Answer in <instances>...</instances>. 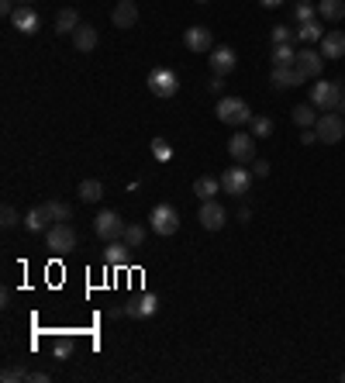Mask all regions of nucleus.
Wrapping results in <instances>:
<instances>
[{
  "instance_id": "1",
  "label": "nucleus",
  "mask_w": 345,
  "mask_h": 383,
  "mask_svg": "<svg viewBox=\"0 0 345 383\" xmlns=\"http://www.w3.org/2000/svg\"><path fill=\"white\" fill-rule=\"evenodd\" d=\"M145 83H149V90H152V97L170 100V97H176V90H180V76L172 73L170 66H156V69L145 76Z\"/></svg>"
},
{
  "instance_id": "2",
  "label": "nucleus",
  "mask_w": 345,
  "mask_h": 383,
  "mask_svg": "<svg viewBox=\"0 0 345 383\" xmlns=\"http://www.w3.org/2000/svg\"><path fill=\"white\" fill-rule=\"evenodd\" d=\"M217 121L224 125H249L252 121V111L242 97H221L217 100Z\"/></svg>"
},
{
  "instance_id": "3",
  "label": "nucleus",
  "mask_w": 345,
  "mask_h": 383,
  "mask_svg": "<svg viewBox=\"0 0 345 383\" xmlns=\"http://www.w3.org/2000/svg\"><path fill=\"white\" fill-rule=\"evenodd\" d=\"M125 217L118 211H100L93 217V231H97V238H104V242H118V238H125Z\"/></svg>"
},
{
  "instance_id": "4",
  "label": "nucleus",
  "mask_w": 345,
  "mask_h": 383,
  "mask_svg": "<svg viewBox=\"0 0 345 383\" xmlns=\"http://www.w3.org/2000/svg\"><path fill=\"white\" fill-rule=\"evenodd\" d=\"M149 228L156 231V235H176L180 231V211L172 208V204H156L152 214H149Z\"/></svg>"
},
{
  "instance_id": "5",
  "label": "nucleus",
  "mask_w": 345,
  "mask_h": 383,
  "mask_svg": "<svg viewBox=\"0 0 345 383\" xmlns=\"http://www.w3.org/2000/svg\"><path fill=\"white\" fill-rule=\"evenodd\" d=\"M314 131H318V138H321L325 145H335V142H342V138H345V118H342V111H328V114H321V118H318V125H314Z\"/></svg>"
},
{
  "instance_id": "6",
  "label": "nucleus",
  "mask_w": 345,
  "mask_h": 383,
  "mask_svg": "<svg viewBox=\"0 0 345 383\" xmlns=\"http://www.w3.org/2000/svg\"><path fill=\"white\" fill-rule=\"evenodd\" d=\"M311 104L321 107V111H339L342 104V83H332V80H321L311 90Z\"/></svg>"
},
{
  "instance_id": "7",
  "label": "nucleus",
  "mask_w": 345,
  "mask_h": 383,
  "mask_svg": "<svg viewBox=\"0 0 345 383\" xmlns=\"http://www.w3.org/2000/svg\"><path fill=\"white\" fill-rule=\"evenodd\" d=\"M249 187H252V173L245 170L242 163H238V166H228V170L221 173V190H224V194L242 197V194H249Z\"/></svg>"
},
{
  "instance_id": "8",
  "label": "nucleus",
  "mask_w": 345,
  "mask_h": 383,
  "mask_svg": "<svg viewBox=\"0 0 345 383\" xmlns=\"http://www.w3.org/2000/svg\"><path fill=\"white\" fill-rule=\"evenodd\" d=\"M45 242H48V249H55V253H69V249H76V231L69 228V221H55V224L45 231Z\"/></svg>"
},
{
  "instance_id": "9",
  "label": "nucleus",
  "mask_w": 345,
  "mask_h": 383,
  "mask_svg": "<svg viewBox=\"0 0 345 383\" xmlns=\"http://www.w3.org/2000/svg\"><path fill=\"white\" fill-rule=\"evenodd\" d=\"M228 156H231L235 163H242V166L252 163V159H256V135H242V131L231 135V138H228Z\"/></svg>"
},
{
  "instance_id": "10",
  "label": "nucleus",
  "mask_w": 345,
  "mask_h": 383,
  "mask_svg": "<svg viewBox=\"0 0 345 383\" xmlns=\"http://www.w3.org/2000/svg\"><path fill=\"white\" fill-rule=\"evenodd\" d=\"M11 25H14L21 35H35V32L42 28V18H39V11H35L32 4H18V11L11 14Z\"/></svg>"
},
{
  "instance_id": "11",
  "label": "nucleus",
  "mask_w": 345,
  "mask_h": 383,
  "mask_svg": "<svg viewBox=\"0 0 345 383\" xmlns=\"http://www.w3.org/2000/svg\"><path fill=\"white\" fill-rule=\"evenodd\" d=\"M183 45H187L190 52H215L211 28H204V25H194V28H187V35H183Z\"/></svg>"
},
{
  "instance_id": "12",
  "label": "nucleus",
  "mask_w": 345,
  "mask_h": 383,
  "mask_svg": "<svg viewBox=\"0 0 345 383\" xmlns=\"http://www.w3.org/2000/svg\"><path fill=\"white\" fill-rule=\"evenodd\" d=\"M201 224L208 228V231H221L224 228V221H228V214H224V208L217 204V201H201Z\"/></svg>"
},
{
  "instance_id": "13",
  "label": "nucleus",
  "mask_w": 345,
  "mask_h": 383,
  "mask_svg": "<svg viewBox=\"0 0 345 383\" xmlns=\"http://www.w3.org/2000/svg\"><path fill=\"white\" fill-rule=\"evenodd\" d=\"M297 69H301V73H304V76H307V80H314V76H321V69H325V55L304 45L301 52H297Z\"/></svg>"
},
{
  "instance_id": "14",
  "label": "nucleus",
  "mask_w": 345,
  "mask_h": 383,
  "mask_svg": "<svg viewBox=\"0 0 345 383\" xmlns=\"http://www.w3.org/2000/svg\"><path fill=\"white\" fill-rule=\"evenodd\" d=\"M235 66H238V55H235L231 45H217L215 52H211V69H215L217 76H228Z\"/></svg>"
},
{
  "instance_id": "15",
  "label": "nucleus",
  "mask_w": 345,
  "mask_h": 383,
  "mask_svg": "<svg viewBox=\"0 0 345 383\" xmlns=\"http://www.w3.org/2000/svg\"><path fill=\"white\" fill-rule=\"evenodd\" d=\"M48 221H52V211H48V204H35L32 211L25 214V228H28V231H35V235H45V231L52 228Z\"/></svg>"
},
{
  "instance_id": "16",
  "label": "nucleus",
  "mask_w": 345,
  "mask_h": 383,
  "mask_svg": "<svg viewBox=\"0 0 345 383\" xmlns=\"http://www.w3.org/2000/svg\"><path fill=\"white\" fill-rule=\"evenodd\" d=\"M269 80H273V86H280V90H287V86H297L304 83L307 76H304L297 66H273V73H269Z\"/></svg>"
},
{
  "instance_id": "17",
  "label": "nucleus",
  "mask_w": 345,
  "mask_h": 383,
  "mask_svg": "<svg viewBox=\"0 0 345 383\" xmlns=\"http://www.w3.org/2000/svg\"><path fill=\"white\" fill-rule=\"evenodd\" d=\"M156 311H159V297L156 294H142L131 304H125V314H131V318H152Z\"/></svg>"
},
{
  "instance_id": "18",
  "label": "nucleus",
  "mask_w": 345,
  "mask_h": 383,
  "mask_svg": "<svg viewBox=\"0 0 345 383\" xmlns=\"http://www.w3.org/2000/svg\"><path fill=\"white\" fill-rule=\"evenodd\" d=\"M111 21H114V28H135V21H138V4H135V0H118Z\"/></svg>"
},
{
  "instance_id": "19",
  "label": "nucleus",
  "mask_w": 345,
  "mask_h": 383,
  "mask_svg": "<svg viewBox=\"0 0 345 383\" xmlns=\"http://www.w3.org/2000/svg\"><path fill=\"white\" fill-rule=\"evenodd\" d=\"M321 55L325 59H342L345 55V32H325V39H321Z\"/></svg>"
},
{
  "instance_id": "20",
  "label": "nucleus",
  "mask_w": 345,
  "mask_h": 383,
  "mask_svg": "<svg viewBox=\"0 0 345 383\" xmlns=\"http://www.w3.org/2000/svg\"><path fill=\"white\" fill-rule=\"evenodd\" d=\"M80 25H83V21H80L76 7H62V11L55 14V32H59V35H73Z\"/></svg>"
},
{
  "instance_id": "21",
  "label": "nucleus",
  "mask_w": 345,
  "mask_h": 383,
  "mask_svg": "<svg viewBox=\"0 0 345 383\" xmlns=\"http://www.w3.org/2000/svg\"><path fill=\"white\" fill-rule=\"evenodd\" d=\"M104 262L114 266V269H125V266H128V242H107Z\"/></svg>"
},
{
  "instance_id": "22",
  "label": "nucleus",
  "mask_w": 345,
  "mask_h": 383,
  "mask_svg": "<svg viewBox=\"0 0 345 383\" xmlns=\"http://www.w3.org/2000/svg\"><path fill=\"white\" fill-rule=\"evenodd\" d=\"M73 45H76V52H93L97 48V28L93 25H80L73 32Z\"/></svg>"
},
{
  "instance_id": "23",
  "label": "nucleus",
  "mask_w": 345,
  "mask_h": 383,
  "mask_svg": "<svg viewBox=\"0 0 345 383\" xmlns=\"http://www.w3.org/2000/svg\"><path fill=\"white\" fill-rule=\"evenodd\" d=\"M321 21H345V0H318Z\"/></svg>"
},
{
  "instance_id": "24",
  "label": "nucleus",
  "mask_w": 345,
  "mask_h": 383,
  "mask_svg": "<svg viewBox=\"0 0 345 383\" xmlns=\"http://www.w3.org/2000/svg\"><path fill=\"white\" fill-rule=\"evenodd\" d=\"M217 190H221V176H197V183H194V194L201 201H215Z\"/></svg>"
},
{
  "instance_id": "25",
  "label": "nucleus",
  "mask_w": 345,
  "mask_h": 383,
  "mask_svg": "<svg viewBox=\"0 0 345 383\" xmlns=\"http://www.w3.org/2000/svg\"><path fill=\"white\" fill-rule=\"evenodd\" d=\"M273 66H297V45L294 42L273 45Z\"/></svg>"
},
{
  "instance_id": "26",
  "label": "nucleus",
  "mask_w": 345,
  "mask_h": 383,
  "mask_svg": "<svg viewBox=\"0 0 345 383\" xmlns=\"http://www.w3.org/2000/svg\"><path fill=\"white\" fill-rule=\"evenodd\" d=\"M325 39V32H321V21L314 18V21H304L297 25V42L301 45H311V42H321Z\"/></svg>"
},
{
  "instance_id": "27",
  "label": "nucleus",
  "mask_w": 345,
  "mask_h": 383,
  "mask_svg": "<svg viewBox=\"0 0 345 383\" xmlns=\"http://www.w3.org/2000/svg\"><path fill=\"white\" fill-rule=\"evenodd\" d=\"M80 197H83L86 204H97V201L104 197V183H100V180H83V183H80Z\"/></svg>"
},
{
  "instance_id": "28",
  "label": "nucleus",
  "mask_w": 345,
  "mask_h": 383,
  "mask_svg": "<svg viewBox=\"0 0 345 383\" xmlns=\"http://www.w3.org/2000/svg\"><path fill=\"white\" fill-rule=\"evenodd\" d=\"M294 121H297L301 128H314V125H318L314 104H297V107H294Z\"/></svg>"
},
{
  "instance_id": "29",
  "label": "nucleus",
  "mask_w": 345,
  "mask_h": 383,
  "mask_svg": "<svg viewBox=\"0 0 345 383\" xmlns=\"http://www.w3.org/2000/svg\"><path fill=\"white\" fill-rule=\"evenodd\" d=\"M249 125H252V135H256V138H269V135H273V118H266V114H252Z\"/></svg>"
},
{
  "instance_id": "30",
  "label": "nucleus",
  "mask_w": 345,
  "mask_h": 383,
  "mask_svg": "<svg viewBox=\"0 0 345 383\" xmlns=\"http://www.w3.org/2000/svg\"><path fill=\"white\" fill-rule=\"evenodd\" d=\"M48 211H52V221H73V208L66 201H48Z\"/></svg>"
},
{
  "instance_id": "31",
  "label": "nucleus",
  "mask_w": 345,
  "mask_h": 383,
  "mask_svg": "<svg viewBox=\"0 0 345 383\" xmlns=\"http://www.w3.org/2000/svg\"><path fill=\"white\" fill-rule=\"evenodd\" d=\"M125 242H128V249H138V246H142V242H145V228H142V224H135V221H131L128 228H125Z\"/></svg>"
},
{
  "instance_id": "32",
  "label": "nucleus",
  "mask_w": 345,
  "mask_h": 383,
  "mask_svg": "<svg viewBox=\"0 0 345 383\" xmlns=\"http://www.w3.org/2000/svg\"><path fill=\"white\" fill-rule=\"evenodd\" d=\"M152 156L159 159V163H170L172 159V145L166 138H152Z\"/></svg>"
},
{
  "instance_id": "33",
  "label": "nucleus",
  "mask_w": 345,
  "mask_h": 383,
  "mask_svg": "<svg viewBox=\"0 0 345 383\" xmlns=\"http://www.w3.org/2000/svg\"><path fill=\"white\" fill-rule=\"evenodd\" d=\"M269 39H273V45H283V42H294V39H297V32H294V28H287V25H276V28L269 32Z\"/></svg>"
},
{
  "instance_id": "34",
  "label": "nucleus",
  "mask_w": 345,
  "mask_h": 383,
  "mask_svg": "<svg viewBox=\"0 0 345 383\" xmlns=\"http://www.w3.org/2000/svg\"><path fill=\"white\" fill-rule=\"evenodd\" d=\"M28 377H32V373H28V370H25V366H7V370H4V373H0V380L4 383H25L28 380Z\"/></svg>"
},
{
  "instance_id": "35",
  "label": "nucleus",
  "mask_w": 345,
  "mask_h": 383,
  "mask_svg": "<svg viewBox=\"0 0 345 383\" xmlns=\"http://www.w3.org/2000/svg\"><path fill=\"white\" fill-rule=\"evenodd\" d=\"M294 18H297V25H304V21H314V18H318V7H314V4H297Z\"/></svg>"
},
{
  "instance_id": "36",
  "label": "nucleus",
  "mask_w": 345,
  "mask_h": 383,
  "mask_svg": "<svg viewBox=\"0 0 345 383\" xmlns=\"http://www.w3.org/2000/svg\"><path fill=\"white\" fill-rule=\"evenodd\" d=\"M52 352H55V359H69L73 356V339H59Z\"/></svg>"
},
{
  "instance_id": "37",
  "label": "nucleus",
  "mask_w": 345,
  "mask_h": 383,
  "mask_svg": "<svg viewBox=\"0 0 345 383\" xmlns=\"http://www.w3.org/2000/svg\"><path fill=\"white\" fill-rule=\"evenodd\" d=\"M18 221H21V217H18V211H14L11 204H4V211H0V224H4V228H14Z\"/></svg>"
},
{
  "instance_id": "38",
  "label": "nucleus",
  "mask_w": 345,
  "mask_h": 383,
  "mask_svg": "<svg viewBox=\"0 0 345 383\" xmlns=\"http://www.w3.org/2000/svg\"><path fill=\"white\" fill-rule=\"evenodd\" d=\"M252 176H256V180H266V176H269V159H259V163H252Z\"/></svg>"
},
{
  "instance_id": "39",
  "label": "nucleus",
  "mask_w": 345,
  "mask_h": 383,
  "mask_svg": "<svg viewBox=\"0 0 345 383\" xmlns=\"http://www.w3.org/2000/svg\"><path fill=\"white\" fill-rule=\"evenodd\" d=\"M301 142H304V145H314V142H321V138H318V131H314V128H304Z\"/></svg>"
},
{
  "instance_id": "40",
  "label": "nucleus",
  "mask_w": 345,
  "mask_h": 383,
  "mask_svg": "<svg viewBox=\"0 0 345 383\" xmlns=\"http://www.w3.org/2000/svg\"><path fill=\"white\" fill-rule=\"evenodd\" d=\"M208 90H211V93H221V90H224V76H217L215 73V80L208 83Z\"/></svg>"
},
{
  "instance_id": "41",
  "label": "nucleus",
  "mask_w": 345,
  "mask_h": 383,
  "mask_svg": "<svg viewBox=\"0 0 345 383\" xmlns=\"http://www.w3.org/2000/svg\"><path fill=\"white\" fill-rule=\"evenodd\" d=\"M28 380H32V383H48V373H32Z\"/></svg>"
},
{
  "instance_id": "42",
  "label": "nucleus",
  "mask_w": 345,
  "mask_h": 383,
  "mask_svg": "<svg viewBox=\"0 0 345 383\" xmlns=\"http://www.w3.org/2000/svg\"><path fill=\"white\" fill-rule=\"evenodd\" d=\"M259 4H262V7H280L283 0H259Z\"/></svg>"
},
{
  "instance_id": "43",
  "label": "nucleus",
  "mask_w": 345,
  "mask_h": 383,
  "mask_svg": "<svg viewBox=\"0 0 345 383\" xmlns=\"http://www.w3.org/2000/svg\"><path fill=\"white\" fill-rule=\"evenodd\" d=\"M339 111H345V83H342V104H339Z\"/></svg>"
},
{
  "instance_id": "44",
  "label": "nucleus",
  "mask_w": 345,
  "mask_h": 383,
  "mask_svg": "<svg viewBox=\"0 0 345 383\" xmlns=\"http://www.w3.org/2000/svg\"><path fill=\"white\" fill-rule=\"evenodd\" d=\"M18 4H35V0H18Z\"/></svg>"
},
{
  "instance_id": "45",
  "label": "nucleus",
  "mask_w": 345,
  "mask_h": 383,
  "mask_svg": "<svg viewBox=\"0 0 345 383\" xmlns=\"http://www.w3.org/2000/svg\"><path fill=\"white\" fill-rule=\"evenodd\" d=\"M297 4H311V0H297Z\"/></svg>"
},
{
  "instance_id": "46",
  "label": "nucleus",
  "mask_w": 345,
  "mask_h": 383,
  "mask_svg": "<svg viewBox=\"0 0 345 383\" xmlns=\"http://www.w3.org/2000/svg\"><path fill=\"white\" fill-rule=\"evenodd\" d=\"M197 4H208V0H197Z\"/></svg>"
},
{
  "instance_id": "47",
  "label": "nucleus",
  "mask_w": 345,
  "mask_h": 383,
  "mask_svg": "<svg viewBox=\"0 0 345 383\" xmlns=\"http://www.w3.org/2000/svg\"><path fill=\"white\" fill-rule=\"evenodd\" d=\"M342 380H345V373H342Z\"/></svg>"
}]
</instances>
